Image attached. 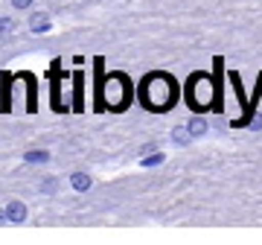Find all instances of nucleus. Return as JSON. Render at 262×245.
Wrapping results in <instances>:
<instances>
[{
	"mask_svg": "<svg viewBox=\"0 0 262 245\" xmlns=\"http://www.w3.org/2000/svg\"><path fill=\"white\" fill-rule=\"evenodd\" d=\"M24 158L29 160V164H44V160L50 158L47 152H27V155H24Z\"/></svg>",
	"mask_w": 262,
	"mask_h": 245,
	"instance_id": "423d86ee",
	"label": "nucleus"
},
{
	"mask_svg": "<svg viewBox=\"0 0 262 245\" xmlns=\"http://www.w3.org/2000/svg\"><path fill=\"white\" fill-rule=\"evenodd\" d=\"M201 134H207V120L192 117L187 126H181V129L172 132V140L175 143H189V140H195V137H201Z\"/></svg>",
	"mask_w": 262,
	"mask_h": 245,
	"instance_id": "f257e3e1",
	"label": "nucleus"
},
{
	"mask_svg": "<svg viewBox=\"0 0 262 245\" xmlns=\"http://www.w3.org/2000/svg\"><path fill=\"white\" fill-rule=\"evenodd\" d=\"M166 160V155L163 152H155V155H149V158H143V167H158V164H163Z\"/></svg>",
	"mask_w": 262,
	"mask_h": 245,
	"instance_id": "39448f33",
	"label": "nucleus"
},
{
	"mask_svg": "<svg viewBox=\"0 0 262 245\" xmlns=\"http://www.w3.org/2000/svg\"><path fill=\"white\" fill-rule=\"evenodd\" d=\"M70 184H73V187L79 190V193H84V190L91 187V178H88L84 172H73V178H70Z\"/></svg>",
	"mask_w": 262,
	"mask_h": 245,
	"instance_id": "20e7f679",
	"label": "nucleus"
},
{
	"mask_svg": "<svg viewBox=\"0 0 262 245\" xmlns=\"http://www.w3.org/2000/svg\"><path fill=\"white\" fill-rule=\"evenodd\" d=\"M6 219H9V222H24V219H27V208H24L20 201H12L9 208H6Z\"/></svg>",
	"mask_w": 262,
	"mask_h": 245,
	"instance_id": "f03ea898",
	"label": "nucleus"
},
{
	"mask_svg": "<svg viewBox=\"0 0 262 245\" xmlns=\"http://www.w3.org/2000/svg\"><path fill=\"white\" fill-rule=\"evenodd\" d=\"M29 3H32V0H12V6H15V9H27Z\"/></svg>",
	"mask_w": 262,
	"mask_h": 245,
	"instance_id": "0eeeda50",
	"label": "nucleus"
},
{
	"mask_svg": "<svg viewBox=\"0 0 262 245\" xmlns=\"http://www.w3.org/2000/svg\"><path fill=\"white\" fill-rule=\"evenodd\" d=\"M29 27H32V32L41 35V32H47V29H50V18H47V15H32Z\"/></svg>",
	"mask_w": 262,
	"mask_h": 245,
	"instance_id": "7ed1b4c3",
	"label": "nucleus"
}]
</instances>
